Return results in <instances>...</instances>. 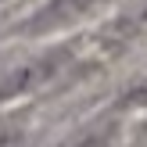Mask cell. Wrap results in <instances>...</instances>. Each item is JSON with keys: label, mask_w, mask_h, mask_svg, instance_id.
I'll return each mask as SVG.
<instances>
[{"label": "cell", "mask_w": 147, "mask_h": 147, "mask_svg": "<svg viewBox=\"0 0 147 147\" xmlns=\"http://www.w3.org/2000/svg\"><path fill=\"white\" fill-rule=\"evenodd\" d=\"M65 65H68V50L54 47V50H47V54H32V57H25V61L4 68L0 72V104L47 86L50 79H57V72H61Z\"/></svg>", "instance_id": "1"}, {"label": "cell", "mask_w": 147, "mask_h": 147, "mask_svg": "<svg viewBox=\"0 0 147 147\" xmlns=\"http://www.w3.org/2000/svg\"><path fill=\"white\" fill-rule=\"evenodd\" d=\"M108 0H47L36 14H29L25 32H57L86 22L93 11H100Z\"/></svg>", "instance_id": "2"}, {"label": "cell", "mask_w": 147, "mask_h": 147, "mask_svg": "<svg viewBox=\"0 0 147 147\" xmlns=\"http://www.w3.org/2000/svg\"><path fill=\"white\" fill-rule=\"evenodd\" d=\"M115 29H119L122 36H147V0H144L140 7H133L126 18H119Z\"/></svg>", "instance_id": "3"}, {"label": "cell", "mask_w": 147, "mask_h": 147, "mask_svg": "<svg viewBox=\"0 0 147 147\" xmlns=\"http://www.w3.org/2000/svg\"><path fill=\"white\" fill-rule=\"evenodd\" d=\"M126 104L129 108H147V79H140V83L126 93Z\"/></svg>", "instance_id": "4"}, {"label": "cell", "mask_w": 147, "mask_h": 147, "mask_svg": "<svg viewBox=\"0 0 147 147\" xmlns=\"http://www.w3.org/2000/svg\"><path fill=\"white\" fill-rule=\"evenodd\" d=\"M76 147H111V140H108V136H83Z\"/></svg>", "instance_id": "5"}]
</instances>
